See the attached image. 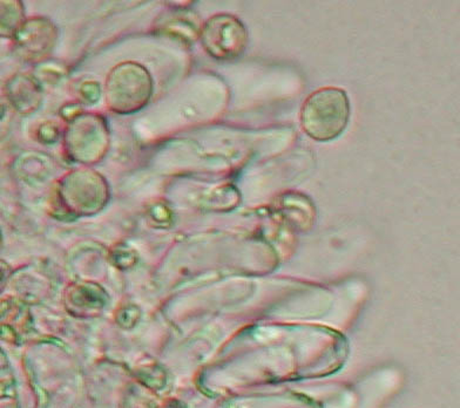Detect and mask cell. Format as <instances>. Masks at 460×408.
<instances>
[{
  "label": "cell",
  "mask_w": 460,
  "mask_h": 408,
  "mask_svg": "<svg viewBox=\"0 0 460 408\" xmlns=\"http://www.w3.org/2000/svg\"><path fill=\"white\" fill-rule=\"evenodd\" d=\"M350 119V101L339 87H324L310 94L301 109L303 129L314 140L339 137Z\"/></svg>",
  "instance_id": "obj_1"
},
{
  "label": "cell",
  "mask_w": 460,
  "mask_h": 408,
  "mask_svg": "<svg viewBox=\"0 0 460 408\" xmlns=\"http://www.w3.org/2000/svg\"><path fill=\"white\" fill-rule=\"evenodd\" d=\"M152 91L151 75L140 64L121 63L107 76V105L115 113L132 114L144 109Z\"/></svg>",
  "instance_id": "obj_2"
},
{
  "label": "cell",
  "mask_w": 460,
  "mask_h": 408,
  "mask_svg": "<svg viewBox=\"0 0 460 408\" xmlns=\"http://www.w3.org/2000/svg\"><path fill=\"white\" fill-rule=\"evenodd\" d=\"M201 41L206 51L218 60L236 59L248 43L247 30L243 22L230 14L210 18L201 30Z\"/></svg>",
  "instance_id": "obj_3"
},
{
  "label": "cell",
  "mask_w": 460,
  "mask_h": 408,
  "mask_svg": "<svg viewBox=\"0 0 460 408\" xmlns=\"http://www.w3.org/2000/svg\"><path fill=\"white\" fill-rule=\"evenodd\" d=\"M58 38V30L48 18H32L22 24L13 38L18 56L25 61L36 63L52 52Z\"/></svg>",
  "instance_id": "obj_4"
},
{
  "label": "cell",
  "mask_w": 460,
  "mask_h": 408,
  "mask_svg": "<svg viewBox=\"0 0 460 408\" xmlns=\"http://www.w3.org/2000/svg\"><path fill=\"white\" fill-rule=\"evenodd\" d=\"M6 94L11 104L22 114L34 112L40 107L43 91L32 76L18 74L6 83Z\"/></svg>",
  "instance_id": "obj_5"
},
{
  "label": "cell",
  "mask_w": 460,
  "mask_h": 408,
  "mask_svg": "<svg viewBox=\"0 0 460 408\" xmlns=\"http://www.w3.org/2000/svg\"><path fill=\"white\" fill-rule=\"evenodd\" d=\"M21 2H2V36L14 38L25 22Z\"/></svg>",
  "instance_id": "obj_6"
}]
</instances>
